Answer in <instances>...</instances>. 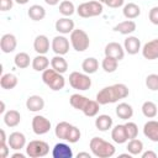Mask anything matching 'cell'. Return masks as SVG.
<instances>
[{
	"label": "cell",
	"mask_w": 158,
	"mask_h": 158,
	"mask_svg": "<svg viewBox=\"0 0 158 158\" xmlns=\"http://www.w3.org/2000/svg\"><path fill=\"white\" fill-rule=\"evenodd\" d=\"M16 4H19V5H26L30 0H14Z\"/></svg>",
	"instance_id": "50"
},
{
	"label": "cell",
	"mask_w": 158,
	"mask_h": 158,
	"mask_svg": "<svg viewBox=\"0 0 158 158\" xmlns=\"http://www.w3.org/2000/svg\"><path fill=\"white\" fill-rule=\"evenodd\" d=\"M17 83H19V79L12 73H5L0 78V86L5 90H10V89L16 88Z\"/></svg>",
	"instance_id": "24"
},
{
	"label": "cell",
	"mask_w": 158,
	"mask_h": 158,
	"mask_svg": "<svg viewBox=\"0 0 158 158\" xmlns=\"http://www.w3.org/2000/svg\"><path fill=\"white\" fill-rule=\"evenodd\" d=\"M77 157H78V158H81V157H86V158H90V157H91V154H90L89 152H79V153L77 154Z\"/></svg>",
	"instance_id": "47"
},
{
	"label": "cell",
	"mask_w": 158,
	"mask_h": 158,
	"mask_svg": "<svg viewBox=\"0 0 158 158\" xmlns=\"http://www.w3.org/2000/svg\"><path fill=\"white\" fill-rule=\"evenodd\" d=\"M54 27H56V31H58L60 35H70L74 30V21L70 20L69 17L63 16L56 21Z\"/></svg>",
	"instance_id": "16"
},
{
	"label": "cell",
	"mask_w": 158,
	"mask_h": 158,
	"mask_svg": "<svg viewBox=\"0 0 158 158\" xmlns=\"http://www.w3.org/2000/svg\"><path fill=\"white\" fill-rule=\"evenodd\" d=\"M5 112H6V111H5V102H4V101H1V109H0V114H2V115H4Z\"/></svg>",
	"instance_id": "51"
},
{
	"label": "cell",
	"mask_w": 158,
	"mask_h": 158,
	"mask_svg": "<svg viewBox=\"0 0 158 158\" xmlns=\"http://www.w3.org/2000/svg\"><path fill=\"white\" fill-rule=\"evenodd\" d=\"M54 135L57 138L59 139H63V141H67L69 143H77L79 139H80V130L67 122V121H62L56 125V128H54Z\"/></svg>",
	"instance_id": "2"
},
{
	"label": "cell",
	"mask_w": 158,
	"mask_h": 158,
	"mask_svg": "<svg viewBox=\"0 0 158 158\" xmlns=\"http://www.w3.org/2000/svg\"><path fill=\"white\" fill-rule=\"evenodd\" d=\"M148 19H149V21H151L153 25L158 26V6H153V7L149 10V12H148Z\"/></svg>",
	"instance_id": "41"
},
{
	"label": "cell",
	"mask_w": 158,
	"mask_h": 158,
	"mask_svg": "<svg viewBox=\"0 0 158 158\" xmlns=\"http://www.w3.org/2000/svg\"><path fill=\"white\" fill-rule=\"evenodd\" d=\"M117 65H118V60L112 57H107V56H105V58L101 62V67L104 72L106 73H114L117 69Z\"/></svg>",
	"instance_id": "38"
},
{
	"label": "cell",
	"mask_w": 158,
	"mask_h": 158,
	"mask_svg": "<svg viewBox=\"0 0 158 158\" xmlns=\"http://www.w3.org/2000/svg\"><path fill=\"white\" fill-rule=\"evenodd\" d=\"M14 6V0H0V10L1 11H9Z\"/></svg>",
	"instance_id": "42"
},
{
	"label": "cell",
	"mask_w": 158,
	"mask_h": 158,
	"mask_svg": "<svg viewBox=\"0 0 158 158\" xmlns=\"http://www.w3.org/2000/svg\"><path fill=\"white\" fill-rule=\"evenodd\" d=\"M122 14H123V16H125L127 20L137 19V17L141 15V7H139L137 4H135V2H128V4L123 5Z\"/></svg>",
	"instance_id": "26"
},
{
	"label": "cell",
	"mask_w": 158,
	"mask_h": 158,
	"mask_svg": "<svg viewBox=\"0 0 158 158\" xmlns=\"http://www.w3.org/2000/svg\"><path fill=\"white\" fill-rule=\"evenodd\" d=\"M141 110H142L143 116H146L147 118H153V117H156L157 114H158V107H157V105H156L153 101H149V100H147V101H144V102L142 104Z\"/></svg>",
	"instance_id": "35"
},
{
	"label": "cell",
	"mask_w": 158,
	"mask_h": 158,
	"mask_svg": "<svg viewBox=\"0 0 158 158\" xmlns=\"http://www.w3.org/2000/svg\"><path fill=\"white\" fill-rule=\"evenodd\" d=\"M126 148H127V152L131 153L132 156H139L143 152V142L141 139H138L137 137L128 139Z\"/></svg>",
	"instance_id": "33"
},
{
	"label": "cell",
	"mask_w": 158,
	"mask_h": 158,
	"mask_svg": "<svg viewBox=\"0 0 158 158\" xmlns=\"http://www.w3.org/2000/svg\"><path fill=\"white\" fill-rule=\"evenodd\" d=\"M141 157L142 158H157V153L153 151H146L141 153Z\"/></svg>",
	"instance_id": "45"
},
{
	"label": "cell",
	"mask_w": 158,
	"mask_h": 158,
	"mask_svg": "<svg viewBox=\"0 0 158 158\" xmlns=\"http://www.w3.org/2000/svg\"><path fill=\"white\" fill-rule=\"evenodd\" d=\"M44 2L47 5H49V6H56V5H58L60 2V0H44Z\"/></svg>",
	"instance_id": "46"
},
{
	"label": "cell",
	"mask_w": 158,
	"mask_h": 158,
	"mask_svg": "<svg viewBox=\"0 0 158 158\" xmlns=\"http://www.w3.org/2000/svg\"><path fill=\"white\" fill-rule=\"evenodd\" d=\"M69 46H70V41L64 36V35H59L53 37L52 42H51V48L52 51L58 54V56H64L69 52Z\"/></svg>",
	"instance_id": "10"
},
{
	"label": "cell",
	"mask_w": 158,
	"mask_h": 158,
	"mask_svg": "<svg viewBox=\"0 0 158 158\" xmlns=\"http://www.w3.org/2000/svg\"><path fill=\"white\" fill-rule=\"evenodd\" d=\"M116 116L121 120H128L133 116V109L127 102H120L116 106Z\"/></svg>",
	"instance_id": "27"
},
{
	"label": "cell",
	"mask_w": 158,
	"mask_h": 158,
	"mask_svg": "<svg viewBox=\"0 0 158 158\" xmlns=\"http://www.w3.org/2000/svg\"><path fill=\"white\" fill-rule=\"evenodd\" d=\"M125 127H126V131H127L128 139H132V138L137 137V135H138V126L135 122L128 121V122L125 123Z\"/></svg>",
	"instance_id": "40"
},
{
	"label": "cell",
	"mask_w": 158,
	"mask_h": 158,
	"mask_svg": "<svg viewBox=\"0 0 158 158\" xmlns=\"http://www.w3.org/2000/svg\"><path fill=\"white\" fill-rule=\"evenodd\" d=\"M104 52H105V56L112 57V58L117 59L118 62L121 59H123V57H125V48L118 42H109L105 46Z\"/></svg>",
	"instance_id": "11"
},
{
	"label": "cell",
	"mask_w": 158,
	"mask_h": 158,
	"mask_svg": "<svg viewBox=\"0 0 158 158\" xmlns=\"http://www.w3.org/2000/svg\"><path fill=\"white\" fill-rule=\"evenodd\" d=\"M49 47H51V43L46 35L36 36L33 41V49L36 51L37 54H46L49 51Z\"/></svg>",
	"instance_id": "18"
},
{
	"label": "cell",
	"mask_w": 158,
	"mask_h": 158,
	"mask_svg": "<svg viewBox=\"0 0 158 158\" xmlns=\"http://www.w3.org/2000/svg\"><path fill=\"white\" fill-rule=\"evenodd\" d=\"M49 153V144L41 139L30 141L26 144V154L30 158H41Z\"/></svg>",
	"instance_id": "7"
},
{
	"label": "cell",
	"mask_w": 158,
	"mask_h": 158,
	"mask_svg": "<svg viewBox=\"0 0 158 158\" xmlns=\"http://www.w3.org/2000/svg\"><path fill=\"white\" fill-rule=\"evenodd\" d=\"M104 6L102 2H100L99 0H93V1H86V2H81L78 7H77V14L80 17L84 19H89V17H95L102 14Z\"/></svg>",
	"instance_id": "5"
},
{
	"label": "cell",
	"mask_w": 158,
	"mask_h": 158,
	"mask_svg": "<svg viewBox=\"0 0 158 158\" xmlns=\"http://www.w3.org/2000/svg\"><path fill=\"white\" fill-rule=\"evenodd\" d=\"M99 110H100V104L96 100H90L89 99L88 104L83 109V114L88 117H94L99 114Z\"/></svg>",
	"instance_id": "36"
},
{
	"label": "cell",
	"mask_w": 158,
	"mask_h": 158,
	"mask_svg": "<svg viewBox=\"0 0 158 158\" xmlns=\"http://www.w3.org/2000/svg\"><path fill=\"white\" fill-rule=\"evenodd\" d=\"M49 64H51V62L46 57V54H37L32 59V64L31 65H32L33 70H36V72H43V70H46L49 67Z\"/></svg>",
	"instance_id": "28"
},
{
	"label": "cell",
	"mask_w": 158,
	"mask_h": 158,
	"mask_svg": "<svg viewBox=\"0 0 158 158\" xmlns=\"http://www.w3.org/2000/svg\"><path fill=\"white\" fill-rule=\"evenodd\" d=\"M51 68H53L54 70H57L58 73H65L68 70V62L65 60V58L63 56H58L56 54L52 59H51Z\"/></svg>",
	"instance_id": "30"
},
{
	"label": "cell",
	"mask_w": 158,
	"mask_h": 158,
	"mask_svg": "<svg viewBox=\"0 0 158 158\" xmlns=\"http://www.w3.org/2000/svg\"><path fill=\"white\" fill-rule=\"evenodd\" d=\"M112 117L110 115H99L96 118H95V127L101 131V132H105L107 130H110L112 127Z\"/></svg>",
	"instance_id": "25"
},
{
	"label": "cell",
	"mask_w": 158,
	"mask_h": 158,
	"mask_svg": "<svg viewBox=\"0 0 158 158\" xmlns=\"http://www.w3.org/2000/svg\"><path fill=\"white\" fill-rule=\"evenodd\" d=\"M31 126H32L33 133L41 136V135H46L47 132H49V130H51V121L47 117L42 116V115H36L32 118Z\"/></svg>",
	"instance_id": "9"
},
{
	"label": "cell",
	"mask_w": 158,
	"mask_h": 158,
	"mask_svg": "<svg viewBox=\"0 0 158 158\" xmlns=\"http://www.w3.org/2000/svg\"><path fill=\"white\" fill-rule=\"evenodd\" d=\"M81 69H83L84 73H86L89 75L96 73V70L99 69V62H98V59L94 58V57L85 58L83 60V63H81Z\"/></svg>",
	"instance_id": "31"
},
{
	"label": "cell",
	"mask_w": 158,
	"mask_h": 158,
	"mask_svg": "<svg viewBox=\"0 0 158 158\" xmlns=\"http://www.w3.org/2000/svg\"><path fill=\"white\" fill-rule=\"evenodd\" d=\"M11 157H12V158H25V154H23V153H19V152H16V153H14Z\"/></svg>",
	"instance_id": "49"
},
{
	"label": "cell",
	"mask_w": 158,
	"mask_h": 158,
	"mask_svg": "<svg viewBox=\"0 0 158 158\" xmlns=\"http://www.w3.org/2000/svg\"><path fill=\"white\" fill-rule=\"evenodd\" d=\"M88 101H89V99H88L86 96L79 94V93L73 94V95H70V98H69L70 105H72L74 109L80 110V111H83V109L85 107V105L88 104Z\"/></svg>",
	"instance_id": "32"
},
{
	"label": "cell",
	"mask_w": 158,
	"mask_h": 158,
	"mask_svg": "<svg viewBox=\"0 0 158 158\" xmlns=\"http://www.w3.org/2000/svg\"><path fill=\"white\" fill-rule=\"evenodd\" d=\"M52 157L53 158H73V151L68 143L59 142L54 144L52 149Z\"/></svg>",
	"instance_id": "15"
},
{
	"label": "cell",
	"mask_w": 158,
	"mask_h": 158,
	"mask_svg": "<svg viewBox=\"0 0 158 158\" xmlns=\"http://www.w3.org/2000/svg\"><path fill=\"white\" fill-rule=\"evenodd\" d=\"M141 52H142V56L148 60L158 59V38H154L144 43Z\"/></svg>",
	"instance_id": "13"
},
{
	"label": "cell",
	"mask_w": 158,
	"mask_h": 158,
	"mask_svg": "<svg viewBox=\"0 0 158 158\" xmlns=\"http://www.w3.org/2000/svg\"><path fill=\"white\" fill-rule=\"evenodd\" d=\"M7 143H9L11 149L21 151L22 148H26V137L22 132L15 131V132L10 133V136L7 138Z\"/></svg>",
	"instance_id": "12"
},
{
	"label": "cell",
	"mask_w": 158,
	"mask_h": 158,
	"mask_svg": "<svg viewBox=\"0 0 158 158\" xmlns=\"http://www.w3.org/2000/svg\"><path fill=\"white\" fill-rule=\"evenodd\" d=\"M0 135H1V142H7L9 137H6V133H5L4 130H0Z\"/></svg>",
	"instance_id": "48"
},
{
	"label": "cell",
	"mask_w": 158,
	"mask_h": 158,
	"mask_svg": "<svg viewBox=\"0 0 158 158\" xmlns=\"http://www.w3.org/2000/svg\"><path fill=\"white\" fill-rule=\"evenodd\" d=\"M123 2H125V0H106V1H105V4H106L109 7H111V9L121 7V6L123 5Z\"/></svg>",
	"instance_id": "44"
},
{
	"label": "cell",
	"mask_w": 158,
	"mask_h": 158,
	"mask_svg": "<svg viewBox=\"0 0 158 158\" xmlns=\"http://www.w3.org/2000/svg\"><path fill=\"white\" fill-rule=\"evenodd\" d=\"M123 48H125V52H127L128 54L133 56V54H137L142 47H141V41L138 40V37L136 36H128L125 42H123Z\"/></svg>",
	"instance_id": "20"
},
{
	"label": "cell",
	"mask_w": 158,
	"mask_h": 158,
	"mask_svg": "<svg viewBox=\"0 0 158 158\" xmlns=\"http://www.w3.org/2000/svg\"><path fill=\"white\" fill-rule=\"evenodd\" d=\"M146 86L152 90V91H157L158 90V74H148L146 78Z\"/></svg>",
	"instance_id": "39"
},
{
	"label": "cell",
	"mask_w": 158,
	"mask_h": 158,
	"mask_svg": "<svg viewBox=\"0 0 158 158\" xmlns=\"http://www.w3.org/2000/svg\"><path fill=\"white\" fill-rule=\"evenodd\" d=\"M17 47V40L12 33H5L2 35L0 40V48L2 53H11Z\"/></svg>",
	"instance_id": "14"
},
{
	"label": "cell",
	"mask_w": 158,
	"mask_h": 158,
	"mask_svg": "<svg viewBox=\"0 0 158 158\" xmlns=\"http://www.w3.org/2000/svg\"><path fill=\"white\" fill-rule=\"evenodd\" d=\"M99 1H100V2H102V4H105V1H106V0H99Z\"/></svg>",
	"instance_id": "52"
},
{
	"label": "cell",
	"mask_w": 158,
	"mask_h": 158,
	"mask_svg": "<svg viewBox=\"0 0 158 158\" xmlns=\"http://www.w3.org/2000/svg\"><path fill=\"white\" fill-rule=\"evenodd\" d=\"M42 81L53 91H59L65 85V79L62 73H58L53 68L42 72Z\"/></svg>",
	"instance_id": "4"
},
{
	"label": "cell",
	"mask_w": 158,
	"mask_h": 158,
	"mask_svg": "<svg viewBox=\"0 0 158 158\" xmlns=\"http://www.w3.org/2000/svg\"><path fill=\"white\" fill-rule=\"evenodd\" d=\"M2 120L7 127H16L21 122V115L17 110H7L2 115Z\"/></svg>",
	"instance_id": "22"
},
{
	"label": "cell",
	"mask_w": 158,
	"mask_h": 158,
	"mask_svg": "<svg viewBox=\"0 0 158 158\" xmlns=\"http://www.w3.org/2000/svg\"><path fill=\"white\" fill-rule=\"evenodd\" d=\"M26 107L31 112H38L44 107V100L40 95H31L26 100Z\"/></svg>",
	"instance_id": "21"
},
{
	"label": "cell",
	"mask_w": 158,
	"mask_h": 158,
	"mask_svg": "<svg viewBox=\"0 0 158 158\" xmlns=\"http://www.w3.org/2000/svg\"><path fill=\"white\" fill-rule=\"evenodd\" d=\"M130 94L128 86L122 83H117L114 85H109L102 88L98 94H96V101L100 105H107V104H114L117 102L121 99L127 98Z\"/></svg>",
	"instance_id": "1"
},
{
	"label": "cell",
	"mask_w": 158,
	"mask_h": 158,
	"mask_svg": "<svg viewBox=\"0 0 158 158\" xmlns=\"http://www.w3.org/2000/svg\"><path fill=\"white\" fill-rule=\"evenodd\" d=\"M27 15L32 21H41L46 17V10L42 5H32L30 6V9L27 10Z\"/></svg>",
	"instance_id": "29"
},
{
	"label": "cell",
	"mask_w": 158,
	"mask_h": 158,
	"mask_svg": "<svg viewBox=\"0 0 158 158\" xmlns=\"http://www.w3.org/2000/svg\"><path fill=\"white\" fill-rule=\"evenodd\" d=\"M14 63L17 68L25 69V68L30 67V64H32V60L26 52H19L14 58Z\"/></svg>",
	"instance_id": "34"
},
{
	"label": "cell",
	"mask_w": 158,
	"mask_h": 158,
	"mask_svg": "<svg viewBox=\"0 0 158 158\" xmlns=\"http://www.w3.org/2000/svg\"><path fill=\"white\" fill-rule=\"evenodd\" d=\"M91 154L98 158H110L116 153V148L112 143L102 139L101 137H93L89 143Z\"/></svg>",
	"instance_id": "3"
},
{
	"label": "cell",
	"mask_w": 158,
	"mask_h": 158,
	"mask_svg": "<svg viewBox=\"0 0 158 158\" xmlns=\"http://www.w3.org/2000/svg\"><path fill=\"white\" fill-rule=\"evenodd\" d=\"M75 6L74 4L72 2V0H63L59 2V12L65 16V17H69L72 16L74 12H75Z\"/></svg>",
	"instance_id": "37"
},
{
	"label": "cell",
	"mask_w": 158,
	"mask_h": 158,
	"mask_svg": "<svg viewBox=\"0 0 158 158\" xmlns=\"http://www.w3.org/2000/svg\"><path fill=\"white\" fill-rule=\"evenodd\" d=\"M69 41H70V46L77 52H84L90 46V38L88 33L81 28H74L73 32L70 33Z\"/></svg>",
	"instance_id": "6"
},
{
	"label": "cell",
	"mask_w": 158,
	"mask_h": 158,
	"mask_svg": "<svg viewBox=\"0 0 158 158\" xmlns=\"http://www.w3.org/2000/svg\"><path fill=\"white\" fill-rule=\"evenodd\" d=\"M69 85L79 91H85L91 86V79L89 74L80 72H72L69 74Z\"/></svg>",
	"instance_id": "8"
},
{
	"label": "cell",
	"mask_w": 158,
	"mask_h": 158,
	"mask_svg": "<svg viewBox=\"0 0 158 158\" xmlns=\"http://www.w3.org/2000/svg\"><path fill=\"white\" fill-rule=\"evenodd\" d=\"M136 28H137V25L133 20H126V21H122V22L117 23L114 27V31L120 32L121 35H130V33L135 32Z\"/></svg>",
	"instance_id": "23"
},
{
	"label": "cell",
	"mask_w": 158,
	"mask_h": 158,
	"mask_svg": "<svg viewBox=\"0 0 158 158\" xmlns=\"http://www.w3.org/2000/svg\"><path fill=\"white\" fill-rule=\"evenodd\" d=\"M9 152H10V146L7 142H1L0 143V156L1 158H6L9 156Z\"/></svg>",
	"instance_id": "43"
},
{
	"label": "cell",
	"mask_w": 158,
	"mask_h": 158,
	"mask_svg": "<svg viewBox=\"0 0 158 158\" xmlns=\"http://www.w3.org/2000/svg\"><path fill=\"white\" fill-rule=\"evenodd\" d=\"M111 138L117 144H123V143H126L128 141V136H127V131H126L125 123L123 125L118 123L111 130Z\"/></svg>",
	"instance_id": "17"
},
{
	"label": "cell",
	"mask_w": 158,
	"mask_h": 158,
	"mask_svg": "<svg viewBox=\"0 0 158 158\" xmlns=\"http://www.w3.org/2000/svg\"><path fill=\"white\" fill-rule=\"evenodd\" d=\"M143 135L152 142H158V121L149 120L143 126Z\"/></svg>",
	"instance_id": "19"
}]
</instances>
